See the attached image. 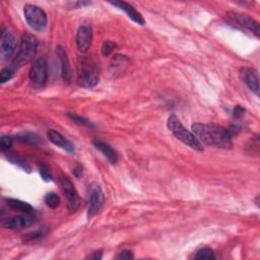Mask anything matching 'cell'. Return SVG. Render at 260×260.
I'll return each instance as SVG.
<instances>
[{
	"label": "cell",
	"mask_w": 260,
	"mask_h": 260,
	"mask_svg": "<svg viewBox=\"0 0 260 260\" xmlns=\"http://www.w3.org/2000/svg\"><path fill=\"white\" fill-rule=\"evenodd\" d=\"M18 140L22 141V142H28V143H37L40 140V137L37 136L36 134H31V133H22L16 136Z\"/></svg>",
	"instance_id": "cb8c5ba5"
},
{
	"label": "cell",
	"mask_w": 260,
	"mask_h": 260,
	"mask_svg": "<svg viewBox=\"0 0 260 260\" xmlns=\"http://www.w3.org/2000/svg\"><path fill=\"white\" fill-rule=\"evenodd\" d=\"M118 259H132L133 255L130 251H121L118 255H117Z\"/></svg>",
	"instance_id": "f1b7e54d"
},
{
	"label": "cell",
	"mask_w": 260,
	"mask_h": 260,
	"mask_svg": "<svg viewBox=\"0 0 260 260\" xmlns=\"http://www.w3.org/2000/svg\"><path fill=\"white\" fill-rule=\"evenodd\" d=\"M12 144V138L10 136H2L1 140H0V148L1 151L4 152L6 150L9 149V147Z\"/></svg>",
	"instance_id": "83f0119b"
},
{
	"label": "cell",
	"mask_w": 260,
	"mask_h": 260,
	"mask_svg": "<svg viewBox=\"0 0 260 260\" xmlns=\"http://www.w3.org/2000/svg\"><path fill=\"white\" fill-rule=\"evenodd\" d=\"M104 202L105 196L102 188L96 183H91L87 193V217L94 216L102 209Z\"/></svg>",
	"instance_id": "52a82bcc"
},
{
	"label": "cell",
	"mask_w": 260,
	"mask_h": 260,
	"mask_svg": "<svg viewBox=\"0 0 260 260\" xmlns=\"http://www.w3.org/2000/svg\"><path fill=\"white\" fill-rule=\"evenodd\" d=\"M127 62H128V59L126 58V56L116 55L112 59V62L110 64V68H111L113 73L123 72V67L127 64Z\"/></svg>",
	"instance_id": "d6986e66"
},
{
	"label": "cell",
	"mask_w": 260,
	"mask_h": 260,
	"mask_svg": "<svg viewBox=\"0 0 260 260\" xmlns=\"http://www.w3.org/2000/svg\"><path fill=\"white\" fill-rule=\"evenodd\" d=\"M37 49H38L37 39L29 34H24L21 38L18 52L16 53L11 66L14 69H16L28 63L35 57L37 53Z\"/></svg>",
	"instance_id": "277c9868"
},
{
	"label": "cell",
	"mask_w": 260,
	"mask_h": 260,
	"mask_svg": "<svg viewBox=\"0 0 260 260\" xmlns=\"http://www.w3.org/2000/svg\"><path fill=\"white\" fill-rule=\"evenodd\" d=\"M117 48V44L113 41L110 40H106L103 45H102V54L104 56H109L110 54H112L114 52V50Z\"/></svg>",
	"instance_id": "603a6c76"
},
{
	"label": "cell",
	"mask_w": 260,
	"mask_h": 260,
	"mask_svg": "<svg viewBox=\"0 0 260 260\" xmlns=\"http://www.w3.org/2000/svg\"><path fill=\"white\" fill-rule=\"evenodd\" d=\"M68 116L77 124H80V125H84V126H87V127H93V125L91 124V122L83 117H80L78 115H72V114H68Z\"/></svg>",
	"instance_id": "484cf974"
},
{
	"label": "cell",
	"mask_w": 260,
	"mask_h": 260,
	"mask_svg": "<svg viewBox=\"0 0 260 260\" xmlns=\"http://www.w3.org/2000/svg\"><path fill=\"white\" fill-rule=\"evenodd\" d=\"M56 53L61 63V76L65 82H70L72 74H71V66H70L67 53L62 46H58L56 48Z\"/></svg>",
	"instance_id": "2e32d148"
},
{
	"label": "cell",
	"mask_w": 260,
	"mask_h": 260,
	"mask_svg": "<svg viewBox=\"0 0 260 260\" xmlns=\"http://www.w3.org/2000/svg\"><path fill=\"white\" fill-rule=\"evenodd\" d=\"M110 4L116 6L117 8H119L121 10H123L127 14V16L130 19H132L134 22H136L140 25H144L145 20H144L143 16L131 4H129L125 1H110Z\"/></svg>",
	"instance_id": "5bb4252c"
},
{
	"label": "cell",
	"mask_w": 260,
	"mask_h": 260,
	"mask_svg": "<svg viewBox=\"0 0 260 260\" xmlns=\"http://www.w3.org/2000/svg\"><path fill=\"white\" fill-rule=\"evenodd\" d=\"M32 219H34L32 215H27V214L17 215V216H12V217L3 219L1 224L3 228L8 230H21L31 224L34 222Z\"/></svg>",
	"instance_id": "4fadbf2b"
},
{
	"label": "cell",
	"mask_w": 260,
	"mask_h": 260,
	"mask_svg": "<svg viewBox=\"0 0 260 260\" xmlns=\"http://www.w3.org/2000/svg\"><path fill=\"white\" fill-rule=\"evenodd\" d=\"M15 48L16 43L14 37L10 31L3 28L0 36V54L2 58L5 60L10 59L15 52Z\"/></svg>",
	"instance_id": "30bf717a"
},
{
	"label": "cell",
	"mask_w": 260,
	"mask_h": 260,
	"mask_svg": "<svg viewBox=\"0 0 260 260\" xmlns=\"http://www.w3.org/2000/svg\"><path fill=\"white\" fill-rule=\"evenodd\" d=\"M192 132L203 145L216 146L219 148H231L233 145L231 132L224 127L213 123H195Z\"/></svg>",
	"instance_id": "6da1fadb"
},
{
	"label": "cell",
	"mask_w": 260,
	"mask_h": 260,
	"mask_svg": "<svg viewBox=\"0 0 260 260\" xmlns=\"http://www.w3.org/2000/svg\"><path fill=\"white\" fill-rule=\"evenodd\" d=\"M9 159H10L13 164H15V165L19 166L20 168H22L24 171L29 172V167L26 165V162H25L21 157L15 155V154H12V155L9 156Z\"/></svg>",
	"instance_id": "4316f807"
},
{
	"label": "cell",
	"mask_w": 260,
	"mask_h": 260,
	"mask_svg": "<svg viewBox=\"0 0 260 260\" xmlns=\"http://www.w3.org/2000/svg\"><path fill=\"white\" fill-rule=\"evenodd\" d=\"M244 113H245V110L242 108V107H240V106H237L235 109H234V112H233V116L235 117V118H241L243 115H244Z\"/></svg>",
	"instance_id": "f546056e"
},
{
	"label": "cell",
	"mask_w": 260,
	"mask_h": 260,
	"mask_svg": "<svg viewBox=\"0 0 260 260\" xmlns=\"http://www.w3.org/2000/svg\"><path fill=\"white\" fill-rule=\"evenodd\" d=\"M73 174L76 178H79L81 175H82V167L80 165H77L75 167V169L73 170Z\"/></svg>",
	"instance_id": "4dcf8cb0"
},
{
	"label": "cell",
	"mask_w": 260,
	"mask_h": 260,
	"mask_svg": "<svg viewBox=\"0 0 260 260\" xmlns=\"http://www.w3.org/2000/svg\"><path fill=\"white\" fill-rule=\"evenodd\" d=\"M92 40V30L91 26L89 24H83L80 25L76 32V47L77 50L81 53H85L91 44Z\"/></svg>",
	"instance_id": "8fae6325"
},
{
	"label": "cell",
	"mask_w": 260,
	"mask_h": 260,
	"mask_svg": "<svg viewBox=\"0 0 260 260\" xmlns=\"http://www.w3.org/2000/svg\"><path fill=\"white\" fill-rule=\"evenodd\" d=\"M226 17L230 22L237 27L248 30L254 34L256 37H259V23L248 15L238 12H228Z\"/></svg>",
	"instance_id": "9c48e42d"
},
{
	"label": "cell",
	"mask_w": 260,
	"mask_h": 260,
	"mask_svg": "<svg viewBox=\"0 0 260 260\" xmlns=\"http://www.w3.org/2000/svg\"><path fill=\"white\" fill-rule=\"evenodd\" d=\"M15 69L12 66H7L5 68H3L0 71V82L1 83H5L8 80H10L12 78V76L14 75Z\"/></svg>",
	"instance_id": "44dd1931"
},
{
	"label": "cell",
	"mask_w": 260,
	"mask_h": 260,
	"mask_svg": "<svg viewBox=\"0 0 260 260\" xmlns=\"http://www.w3.org/2000/svg\"><path fill=\"white\" fill-rule=\"evenodd\" d=\"M59 181H60L61 187H62V189L64 191L65 197H66L67 208H68L69 212L70 213L76 212L78 210L79 206H80V199H79L78 193H77L73 183L65 175H61L59 177Z\"/></svg>",
	"instance_id": "ba28073f"
},
{
	"label": "cell",
	"mask_w": 260,
	"mask_h": 260,
	"mask_svg": "<svg viewBox=\"0 0 260 260\" xmlns=\"http://www.w3.org/2000/svg\"><path fill=\"white\" fill-rule=\"evenodd\" d=\"M195 259H215L214 253L209 248H203L197 251V253L194 256Z\"/></svg>",
	"instance_id": "7402d4cb"
},
{
	"label": "cell",
	"mask_w": 260,
	"mask_h": 260,
	"mask_svg": "<svg viewBox=\"0 0 260 260\" xmlns=\"http://www.w3.org/2000/svg\"><path fill=\"white\" fill-rule=\"evenodd\" d=\"M102 257H103V255H102V252H93L92 254H90V255H88V256H86V258L87 259H102Z\"/></svg>",
	"instance_id": "1f68e13d"
},
{
	"label": "cell",
	"mask_w": 260,
	"mask_h": 260,
	"mask_svg": "<svg viewBox=\"0 0 260 260\" xmlns=\"http://www.w3.org/2000/svg\"><path fill=\"white\" fill-rule=\"evenodd\" d=\"M77 83L84 88L94 87L100 79V66L98 61L89 56L79 58L76 65Z\"/></svg>",
	"instance_id": "7a4b0ae2"
},
{
	"label": "cell",
	"mask_w": 260,
	"mask_h": 260,
	"mask_svg": "<svg viewBox=\"0 0 260 260\" xmlns=\"http://www.w3.org/2000/svg\"><path fill=\"white\" fill-rule=\"evenodd\" d=\"M240 76L243 82L255 93L259 94V74L254 68L243 67L240 70Z\"/></svg>",
	"instance_id": "7c38bea8"
},
{
	"label": "cell",
	"mask_w": 260,
	"mask_h": 260,
	"mask_svg": "<svg viewBox=\"0 0 260 260\" xmlns=\"http://www.w3.org/2000/svg\"><path fill=\"white\" fill-rule=\"evenodd\" d=\"M24 18L27 24L37 31H43L47 26V14L35 4H25L23 7Z\"/></svg>",
	"instance_id": "5b68a950"
},
{
	"label": "cell",
	"mask_w": 260,
	"mask_h": 260,
	"mask_svg": "<svg viewBox=\"0 0 260 260\" xmlns=\"http://www.w3.org/2000/svg\"><path fill=\"white\" fill-rule=\"evenodd\" d=\"M39 173H40V175H41V177L43 178L44 181H46V182L52 181V175H51V172H50V170L48 169L47 166H45L43 164L40 165L39 166Z\"/></svg>",
	"instance_id": "d4e9b609"
},
{
	"label": "cell",
	"mask_w": 260,
	"mask_h": 260,
	"mask_svg": "<svg viewBox=\"0 0 260 260\" xmlns=\"http://www.w3.org/2000/svg\"><path fill=\"white\" fill-rule=\"evenodd\" d=\"M6 204L10 209H12L14 211H18V212H21V213L27 214V215H34L35 214L34 207L30 204H28L27 202L21 201L19 199L7 198L6 199Z\"/></svg>",
	"instance_id": "e0dca14e"
},
{
	"label": "cell",
	"mask_w": 260,
	"mask_h": 260,
	"mask_svg": "<svg viewBox=\"0 0 260 260\" xmlns=\"http://www.w3.org/2000/svg\"><path fill=\"white\" fill-rule=\"evenodd\" d=\"M167 125L170 131L174 134V136L185 145L198 151H202L204 149L203 145L197 139L195 134L192 131L188 130L176 115H171L169 117Z\"/></svg>",
	"instance_id": "3957f363"
},
{
	"label": "cell",
	"mask_w": 260,
	"mask_h": 260,
	"mask_svg": "<svg viewBox=\"0 0 260 260\" xmlns=\"http://www.w3.org/2000/svg\"><path fill=\"white\" fill-rule=\"evenodd\" d=\"M44 201L45 203L50 207V208H57L60 204V197L54 193V192H50L48 194H46L45 198H44Z\"/></svg>",
	"instance_id": "ffe728a7"
},
{
	"label": "cell",
	"mask_w": 260,
	"mask_h": 260,
	"mask_svg": "<svg viewBox=\"0 0 260 260\" xmlns=\"http://www.w3.org/2000/svg\"><path fill=\"white\" fill-rule=\"evenodd\" d=\"M93 145L96 149H99L112 164H116L118 161V154L117 152L106 142L101 140H94Z\"/></svg>",
	"instance_id": "ac0fdd59"
},
{
	"label": "cell",
	"mask_w": 260,
	"mask_h": 260,
	"mask_svg": "<svg viewBox=\"0 0 260 260\" xmlns=\"http://www.w3.org/2000/svg\"><path fill=\"white\" fill-rule=\"evenodd\" d=\"M48 76V70H47V61L44 57H40L34 60L28 77L30 85L35 89H41L45 86Z\"/></svg>",
	"instance_id": "8992f818"
},
{
	"label": "cell",
	"mask_w": 260,
	"mask_h": 260,
	"mask_svg": "<svg viewBox=\"0 0 260 260\" xmlns=\"http://www.w3.org/2000/svg\"><path fill=\"white\" fill-rule=\"evenodd\" d=\"M47 137L49 138V140L57 145L58 147L68 151V152H74L75 148L74 145L71 143V141H69L66 137H64L61 133H59L58 131L54 130V129H49L47 132Z\"/></svg>",
	"instance_id": "9a60e30c"
}]
</instances>
